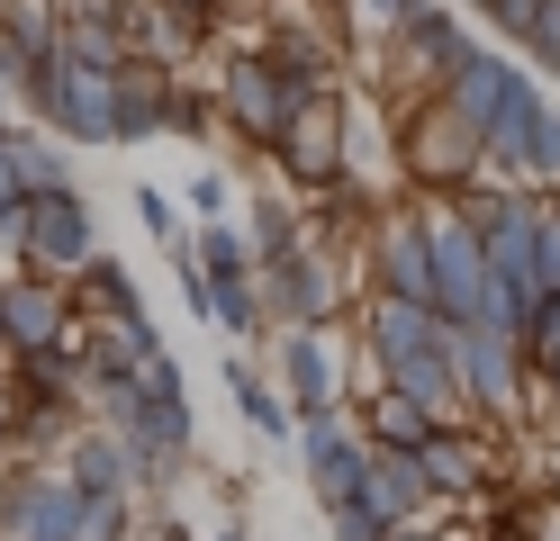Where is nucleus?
I'll list each match as a JSON object with an SVG mask.
<instances>
[{"mask_svg": "<svg viewBox=\"0 0 560 541\" xmlns=\"http://www.w3.org/2000/svg\"><path fill=\"white\" fill-rule=\"evenodd\" d=\"M443 352H452V379H462V424L506 433L534 407V371H524V343L515 334H488V325H443Z\"/></svg>", "mask_w": 560, "mask_h": 541, "instance_id": "1", "label": "nucleus"}, {"mask_svg": "<svg viewBox=\"0 0 560 541\" xmlns=\"http://www.w3.org/2000/svg\"><path fill=\"white\" fill-rule=\"evenodd\" d=\"M398 172L407 190H470L488 172V144H479V118H462L443 91L407 99V127H398Z\"/></svg>", "mask_w": 560, "mask_h": 541, "instance_id": "2", "label": "nucleus"}, {"mask_svg": "<svg viewBox=\"0 0 560 541\" xmlns=\"http://www.w3.org/2000/svg\"><path fill=\"white\" fill-rule=\"evenodd\" d=\"M100 252V216H91V190L63 180V190H27L19 199V235H10V262L19 271H46V280H73Z\"/></svg>", "mask_w": 560, "mask_h": 541, "instance_id": "3", "label": "nucleus"}, {"mask_svg": "<svg viewBox=\"0 0 560 541\" xmlns=\"http://www.w3.org/2000/svg\"><path fill=\"white\" fill-rule=\"evenodd\" d=\"M118 443H127V469H136V496H172L190 479V460H199V415H190V388H172V397H136V415L118 424Z\"/></svg>", "mask_w": 560, "mask_h": 541, "instance_id": "4", "label": "nucleus"}, {"mask_svg": "<svg viewBox=\"0 0 560 541\" xmlns=\"http://www.w3.org/2000/svg\"><path fill=\"white\" fill-rule=\"evenodd\" d=\"M470 46H479V36L462 27V10H452V0H416V10L380 36V63H389V82H398L407 99H425V91L452 82V63H462Z\"/></svg>", "mask_w": 560, "mask_h": 541, "instance_id": "5", "label": "nucleus"}, {"mask_svg": "<svg viewBox=\"0 0 560 541\" xmlns=\"http://www.w3.org/2000/svg\"><path fill=\"white\" fill-rule=\"evenodd\" d=\"M416 216H425V244H434V316L443 325H470L479 298H488V252L470 235V216L452 208V190H416Z\"/></svg>", "mask_w": 560, "mask_h": 541, "instance_id": "6", "label": "nucleus"}, {"mask_svg": "<svg viewBox=\"0 0 560 541\" xmlns=\"http://www.w3.org/2000/svg\"><path fill=\"white\" fill-rule=\"evenodd\" d=\"M262 154H271V172L290 180L299 199L335 190V180L353 172V154H343V91H317V99H299L290 118H280V136L262 144Z\"/></svg>", "mask_w": 560, "mask_h": 541, "instance_id": "7", "label": "nucleus"}, {"mask_svg": "<svg viewBox=\"0 0 560 541\" xmlns=\"http://www.w3.org/2000/svg\"><path fill=\"white\" fill-rule=\"evenodd\" d=\"M27 108H37V127L63 136V144H109L118 154V108H109V72H91L73 55H46L37 91H27Z\"/></svg>", "mask_w": 560, "mask_h": 541, "instance_id": "8", "label": "nucleus"}, {"mask_svg": "<svg viewBox=\"0 0 560 541\" xmlns=\"http://www.w3.org/2000/svg\"><path fill=\"white\" fill-rule=\"evenodd\" d=\"M353 280L380 289V298H416V307H434V244H425V216H416V199L371 216Z\"/></svg>", "mask_w": 560, "mask_h": 541, "instance_id": "9", "label": "nucleus"}, {"mask_svg": "<svg viewBox=\"0 0 560 541\" xmlns=\"http://www.w3.org/2000/svg\"><path fill=\"white\" fill-rule=\"evenodd\" d=\"M290 443H299V479L317 505H353L362 496V469H371V433L343 415V407H317V415H299L290 424Z\"/></svg>", "mask_w": 560, "mask_h": 541, "instance_id": "10", "label": "nucleus"}, {"mask_svg": "<svg viewBox=\"0 0 560 541\" xmlns=\"http://www.w3.org/2000/svg\"><path fill=\"white\" fill-rule=\"evenodd\" d=\"M208 82H218V118H226V136H244V144H271L280 118L299 108V91L262 63V46H244V55H226V63H208Z\"/></svg>", "mask_w": 560, "mask_h": 541, "instance_id": "11", "label": "nucleus"}, {"mask_svg": "<svg viewBox=\"0 0 560 541\" xmlns=\"http://www.w3.org/2000/svg\"><path fill=\"white\" fill-rule=\"evenodd\" d=\"M262 63H271L299 99L343 91V36H335L326 19H307V10H271V19H262Z\"/></svg>", "mask_w": 560, "mask_h": 541, "instance_id": "12", "label": "nucleus"}, {"mask_svg": "<svg viewBox=\"0 0 560 541\" xmlns=\"http://www.w3.org/2000/svg\"><path fill=\"white\" fill-rule=\"evenodd\" d=\"M271 388L290 397V415H317V407H343V397H353L326 325H280L271 334Z\"/></svg>", "mask_w": 560, "mask_h": 541, "instance_id": "13", "label": "nucleus"}, {"mask_svg": "<svg viewBox=\"0 0 560 541\" xmlns=\"http://www.w3.org/2000/svg\"><path fill=\"white\" fill-rule=\"evenodd\" d=\"M73 325H82V307H73L63 280H46V271H10V280H0V343H10V352L63 343Z\"/></svg>", "mask_w": 560, "mask_h": 541, "instance_id": "14", "label": "nucleus"}, {"mask_svg": "<svg viewBox=\"0 0 560 541\" xmlns=\"http://www.w3.org/2000/svg\"><path fill=\"white\" fill-rule=\"evenodd\" d=\"M416 469H425L434 505H470L488 479H498V451H488V424H434L416 443Z\"/></svg>", "mask_w": 560, "mask_h": 541, "instance_id": "15", "label": "nucleus"}, {"mask_svg": "<svg viewBox=\"0 0 560 541\" xmlns=\"http://www.w3.org/2000/svg\"><path fill=\"white\" fill-rule=\"evenodd\" d=\"M55 469H63V479H73L82 496H136V469H127L118 424H91V415H82V433L55 451Z\"/></svg>", "mask_w": 560, "mask_h": 541, "instance_id": "16", "label": "nucleus"}, {"mask_svg": "<svg viewBox=\"0 0 560 541\" xmlns=\"http://www.w3.org/2000/svg\"><path fill=\"white\" fill-rule=\"evenodd\" d=\"M163 91H172V63H145V55H127V63L109 72L118 154H127V144H154V136H163Z\"/></svg>", "mask_w": 560, "mask_h": 541, "instance_id": "17", "label": "nucleus"}, {"mask_svg": "<svg viewBox=\"0 0 560 541\" xmlns=\"http://www.w3.org/2000/svg\"><path fill=\"white\" fill-rule=\"evenodd\" d=\"M380 379H389V388H407L434 424H462V379H452L443 325H434V343H416V352H398V361H380Z\"/></svg>", "mask_w": 560, "mask_h": 541, "instance_id": "18", "label": "nucleus"}, {"mask_svg": "<svg viewBox=\"0 0 560 541\" xmlns=\"http://www.w3.org/2000/svg\"><path fill=\"white\" fill-rule=\"evenodd\" d=\"M218 379H226V397H235V415H244V433H262V443H290V397H280L262 371H254V352L244 343H226V361H218Z\"/></svg>", "mask_w": 560, "mask_h": 541, "instance_id": "19", "label": "nucleus"}, {"mask_svg": "<svg viewBox=\"0 0 560 541\" xmlns=\"http://www.w3.org/2000/svg\"><path fill=\"white\" fill-rule=\"evenodd\" d=\"M362 505H371V515H389V524L434 515V487H425V469H416V451H371V469H362Z\"/></svg>", "mask_w": 560, "mask_h": 541, "instance_id": "20", "label": "nucleus"}, {"mask_svg": "<svg viewBox=\"0 0 560 541\" xmlns=\"http://www.w3.org/2000/svg\"><path fill=\"white\" fill-rule=\"evenodd\" d=\"M353 424L371 433V451H416V443H425V433H434V415L416 407L407 388H389V379H371V388H362V407H353Z\"/></svg>", "mask_w": 560, "mask_h": 541, "instance_id": "21", "label": "nucleus"}, {"mask_svg": "<svg viewBox=\"0 0 560 541\" xmlns=\"http://www.w3.org/2000/svg\"><path fill=\"white\" fill-rule=\"evenodd\" d=\"M244 244H254V271L290 262V252L307 244V216H299V190H262L254 208H244Z\"/></svg>", "mask_w": 560, "mask_h": 541, "instance_id": "22", "label": "nucleus"}, {"mask_svg": "<svg viewBox=\"0 0 560 541\" xmlns=\"http://www.w3.org/2000/svg\"><path fill=\"white\" fill-rule=\"evenodd\" d=\"M63 289H73V307H82V316H145V289H136V271L118 262L109 244H100V252H91V262L63 280Z\"/></svg>", "mask_w": 560, "mask_h": 541, "instance_id": "23", "label": "nucleus"}, {"mask_svg": "<svg viewBox=\"0 0 560 541\" xmlns=\"http://www.w3.org/2000/svg\"><path fill=\"white\" fill-rule=\"evenodd\" d=\"M163 136H190V144H218L226 118H218V82L208 72H172V91H163Z\"/></svg>", "mask_w": 560, "mask_h": 541, "instance_id": "24", "label": "nucleus"}, {"mask_svg": "<svg viewBox=\"0 0 560 541\" xmlns=\"http://www.w3.org/2000/svg\"><path fill=\"white\" fill-rule=\"evenodd\" d=\"M190 262H199L208 289H226V280H254V244H244V226H226V216H199Z\"/></svg>", "mask_w": 560, "mask_h": 541, "instance_id": "25", "label": "nucleus"}, {"mask_svg": "<svg viewBox=\"0 0 560 541\" xmlns=\"http://www.w3.org/2000/svg\"><path fill=\"white\" fill-rule=\"evenodd\" d=\"M55 55H73V63H91V72H118L136 46H127L118 19H63V27H55Z\"/></svg>", "mask_w": 560, "mask_h": 541, "instance_id": "26", "label": "nucleus"}, {"mask_svg": "<svg viewBox=\"0 0 560 541\" xmlns=\"http://www.w3.org/2000/svg\"><path fill=\"white\" fill-rule=\"evenodd\" d=\"M208 334H218V343H244V352L271 334V316H262V298H254V280H226L218 298H208Z\"/></svg>", "mask_w": 560, "mask_h": 541, "instance_id": "27", "label": "nucleus"}, {"mask_svg": "<svg viewBox=\"0 0 560 541\" xmlns=\"http://www.w3.org/2000/svg\"><path fill=\"white\" fill-rule=\"evenodd\" d=\"M10 144H19L27 190H63V180H73V154H63V136H46V127H10Z\"/></svg>", "mask_w": 560, "mask_h": 541, "instance_id": "28", "label": "nucleus"}, {"mask_svg": "<svg viewBox=\"0 0 560 541\" xmlns=\"http://www.w3.org/2000/svg\"><path fill=\"white\" fill-rule=\"evenodd\" d=\"M73 541H136V496H82L73 487Z\"/></svg>", "mask_w": 560, "mask_h": 541, "instance_id": "29", "label": "nucleus"}, {"mask_svg": "<svg viewBox=\"0 0 560 541\" xmlns=\"http://www.w3.org/2000/svg\"><path fill=\"white\" fill-rule=\"evenodd\" d=\"M524 190L560 199V99H542V127H534V144H524Z\"/></svg>", "mask_w": 560, "mask_h": 541, "instance_id": "30", "label": "nucleus"}, {"mask_svg": "<svg viewBox=\"0 0 560 541\" xmlns=\"http://www.w3.org/2000/svg\"><path fill=\"white\" fill-rule=\"evenodd\" d=\"M524 63L542 72V82H560V0H542L534 10V27H524V46H515Z\"/></svg>", "mask_w": 560, "mask_h": 541, "instance_id": "31", "label": "nucleus"}, {"mask_svg": "<svg viewBox=\"0 0 560 541\" xmlns=\"http://www.w3.org/2000/svg\"><path fill=\"white\" fill-rule=\"evenodd\" d=\"M127 379L145 388V397H172V388H182V361H172V343H163V334H145V352L127 361Z\"/></svg>", "mask_w": 560, "mask_h": 541, "instance_id": "32", "label": "nucleus"}, {"mask_svg": "<svg viewBox=\"0 0 560 541\" xmlns=\"http://www.w3.org/2000/svg\"><path fill=\"white\" fill-rule=\"evenodd\" d=\"M127 208H136V226H145L154 244H182V208H172L154 180H136V190H127Z\"/></svg>", "mask_w": 560, "mask_h": 541, "instance_id": "33", "label": "nucleus"}, {"mask_svg": "<svg viewBox=\"0 0 560 541\" xmlns=\"http://www.w3.org/2000/svg\"><path fill=\"white\" fill-rule=\"evenodd\" d=\"M515 343H524V371H534V361L560 343V280H551L542 298H534V316H524V334H515Z\"/></svg>", "mask_w": 560, "mask_h": 541, "instance_id": "34", "label": "nucleus"}, {"mask_svg": "<svg viewBox=\"0 0 560 541\" xmlns=\"http://www.w3.org/2000/svg\"><path fill=\"white\" fill-rule=\"evenodd\" d=\"M470 10H479V27L498 36V46H524V27H534L542 0H470Z\"/></svg>", "mask_w": 560, "mask_h": 541, "instance_id": "35", "label": "nucleus"}, {"mask_svg": "<svg viewBox=\"0 0 560 541\" xmlns=\"http://www.w3.org/2000/svg\"><path fill=\"white\" fill-rule=\"evenodd\" d=\"M19 199H27V172H19V144H10V127H0V244L19 235Z\"/></svg>", "mask_w": 560, "mask_h": 541, "instance_id": "36", "label": "nucleus"}, {"mask_svg": "<svg viewBox=\"0 0 560 541\" xmlns=\"http://www.w3.org/2000/svg\"><path fill=\"white\" fill-rule=\"evenodd\" d=\"M326 541H389V515H371V505H326Z\"/></svg>", "mask_w": 560, "mask_h": 541, "instance_id": "37", "label": "nucleus"}, {"mask_svg": "<svg viewBox=\"0 0 560 541\" xmlns=\"http://www.w3.org/2000/svg\"><path fill=\"white\" fill-rule=\"evenodd\" d=\"M182 199H190V208H199V216H226V199H235V180H226V172H218V163H199V172H190V180H182Z\"/></svg>", "mask_w": 560, "mask_h": 541, "instance_id": "38", "label": "nucleus"}, {"mask_svg": "<svg viewBox=\"0 0 560 541\" xmlns=\"http://www.w3.org/2000/svg\"><path fill=\"white\" fill-rule=\"evenodd\" d=\"M407 10H416V0H343V27H362V36H389Z\"/></svg>", "mask_w": 560, "mask_h": 541, "instance_id": "39", "label": "nucleus"}, {"mask_svg": "<svg viewBox=\"0 0 560 541\" xmlns=\"http://www.w3.org/2000/svg\"><path fill=\"white\" fill-rule=\"evenodd\" d=\"M524 415H551V424H560V343L534 361V407H524Z\"/></svg>", "mask_w": 560, "mask_h": 541, "instance_id": "40", "label": "nucleus"}, {"mask_svg": "<svg viewBox=\"0 0 560 541\" xmlns=\"http://www.w3.org/2000/svg\"><path fill=\"white\" fill-rule=\"evenodd\" d=\"M534 541H560V496L542 505V524H534Z\"/></svg>", "mask_w": 560, "mask_h": 541, "instance_id": "41", "label": "nucleus"}, {"mask_svg": "<svg viewBox=\"0 0 560 541\" xmlns=\"http://www.w3.org/2000/svg\"><path fill=\"white\" fill-rule=\"evenodd\" d=\"M208 541H254V532H244V524H235V515H226V532H208Z\"/></svg>", "mask_w": 560, "mask_h": 541, "instance_id": "42", "label": "nucleus"}, {"mask_svg": "<svg viewBox=\"0 0 560 541\" xmlns=\"http://www.w3.org/2000/svg\"><path fill=\"white\" fill-rule=\"evenodd\" d=\"M551 496H560V433H551Z\"/></svg>", "mask_w": 560, "mask_h": 541, "instance_id": "43", "label": "nucleus"}, {"mask_svg": "<svg viewBox=\"0 0 560 541\" xmlns=\"http://www.w3.org/2000/svg\"><path fill=\"white\" fill-rule=\"evenodd\" d=\"M182 10H208V19H218V0H182Z\"/></svg>", "mask_w": 560, "mask_h": 541, "instance_id": "44", "label": "nucleus"}, {"mask_svg": "<svg viewBox=\"0 0 560 541\" xmlns=\"http://www.w3.org/2000/svg\"><path fill=\"white\" fill-rule=\"evenodd\" d=\"M0 127H10V91H0Z\"/></svg>", "mask_w": 560, "mask_h": 541, "instance_id": "45", "label": "nucleus"}, {"mask_svg": "<svg viewBox=\"0 0 560 541\" xmlns=\"http://www.w3.org/2000/svg\"><path fill=\"white\" fill-rule=\"evenodd\" d=\"M0 496H10V460H0Z\"/></svg>", "mask_w": 560, "mask_h": 541, "instance_id": "46", "label": "nucleus"}, {"mask_svg": "<svg viewBox=\"0 0 560 541\" xmlns=\"http://www.w3.org/2000/svg\"><path fill=\"white\" fill-rule=\"evenodd\" d=\"M55 541H63V532H55Z\"/></svg>", "mask_w": 560, "mask_h": 541, "instance_id": "47", "label": "nucleus"}]
</instances>
